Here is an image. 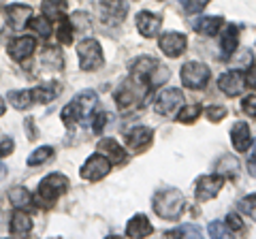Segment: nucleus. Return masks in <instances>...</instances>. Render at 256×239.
<instances>
[{"label": "nucleus", "instance_id": "aec40b11", "mask_svg": "<svg viewBox=\"0 0 256 239\" xmlns=\"http://www.w3.org/2000/svg\"><path fill=\"white\" fill-rule=\"evenodd\" d=\"M237 45H239V26L235 24H228L226 30L222 32V41H220V58L222 60H228L230 56L237 52Z\"/></svg>", "mask_w": 256, "mask_h": 239}, {"label": "nucleus", "instance_id": "0eeeda50", "mask_svg": "<svg viewBox=\"0 0 256 239\" xmlns=\"http://www.w3.org/2000/svg\"><path fill=\"white\" fill-rule=\"evenodd\" d=\"M182 84L188 88V90H203V88L210 84V77H212V70L203 62H196V60H190L182 66Z\"/></svg>", "mask_w": 256, "mask_h": 239}, {"label": "nucleus", "instance_id": "7c9ffc66", "mask_svg": "<svg viewBox=\"0 0 256 239\" xmlns=\"http://www.w3.org/2000/svg\"><path fill=\"white\" fill-rule=\"evenodd\" d=\"M73 32H75V28H73V24H70V18L68 15H62L60 26H58V41L62 45H70L73 43Z\"/></svg>", "mask_w": 256, "mask_h": 239}, {"label": "nucleus", "instance_id": "a878e982", "mask_svg": "<svg viewBox=\"0 0 256 239\" xmlns=\"http://www.w3.org/2000/svg\"><path fill=\"white\" fill-rule=\"evenodd\" d=\"M239 171H242V164H239V160L235 156L230 154H224L218 162H216V173H220L224 180L228 178H237Z\"/></svg>", "mask_w": 256, "mask_h": 239}, {"label": "nucleus", "instance_id": "423d86ee", "mask_svg": "<svg viewBox=\"0 0 256 239\" xmlns=\"http://www.w3.org/2000/svg\"><path fill=\"white\" fill-rule=\"evenodd\" d=\"M77 58H79V68L90 73V70H98L105 64V54L102 47L96 38H84L77 43Z\"/></svg>", "mask_w": 256, "mask_h": 239}, {"label": "nucleus", "instance_id": "9b49d317", "mask_svg": "<svg viewBox=\"0 0 256 239\" xmlns=\"http://www.w3.org/2000/svg\"><path fill=\"white\" fill-rule=\"evenodd\" d=\"M186 45H188L186 34L175 32V30L164 32L162 36L158 38V47L162 50V54L166 56V58H180V56L186 52Z\"/></svg>", "mask_w": 256, "mask_h": 239}, {"label": "nucleus", "instance_id": "4be33fe9", "mask_svg": "<svg viewBox=\"0 0 256 239\" xmlns=\"http://www.w3.org/2000/svg\"><path fill=\"white\" fill-rule=\"evenodd\" d=\"M62 92V86L58 82H47V84H41L36 88H32V98L34 102H41V105H47L58 98V94Z\"/></svg>", "mask_w": 256, "mask_h": 239}, {"label": "nucleus", "instance_id": "2f4dec72", "mask_svg": "<svg viewBox=\"0 0 256 239\" xmlns=\"http://www.w3.org/2000/svg\"><path fill=\"white\" fill-rule=\"evenodd\" d=\"M201 111H203V107L198 105V102H194V105H186V107H182V109L178 111L175 120H180L182 124H192L198 116H201Z\"/></svg>", "mask_w": 256, "mask_h": 239}, {"label": "nucleus", "instance_id": "1a4fd4ad", "mask_svg": "<svg viewBox=\"0 0 256 239\" xmlns=\"http://www.w3.org/2000/svg\"><path fill=\"white\" fill-rule=\"evenodd\" d=\"M111 166L114 164L109 162V158L98 152V154L88 156V160L82 164V169H79V175H82L86 182H100L111 171Z\"/></svg>", "mask_w": 256, "mask_h": 239}, {"label": "nucleus", "instance_id": "c03bdc74", "mask_svg": "<svg viewBox=\"0 0 256 239\" xmlns=\"http://www.w3.org/2000/svg\"><path fill=\"white\" fill-rule=\"evenodd\" d=\"M246 86L250 88V90H256V64H252L250 68H248V73H246Z\"/></svg>", "mask_w": 256, "mask_h": 239}, {"label": "nucleus", "instance_id": "f257e3e1", "mask_svg": "<svg viewBox=\"0 0 256 239\" xmlns=\"http://www.w3.org/2000/svg\"><path fill=\"white\" fill-rule=\"evenodd\" d=\"M152 90H154V86H152L148 79L130 73L126 82L120 84V88L114 94L116 105L122 114H132V111H137V109H141L143 105H146Z\"/></svg>", "mask_w": 256, "mask_h": 239}, {"label": "nucleus", "instance_id": "412c9836", "mask_svg": "<svg viewBox=\"0 0 256 239\" xmlns=\"http://www.w3.org/2000/svg\"><path fill=\"white\" fill-rule=\"evenodd\" d=\"M152 233H154V226H152V222H150V218L146 216V214H134L126 224V235L128 237H148Z\"/></svg>", "mask_w": 256, "mask_h": 239}, {"label": "nucleus", "instance_id": "58836bf2", "mask_svg": "<svg viewBox=\"0 0 256 239\" xmlns=\"http://www.w3.org/2000/svg\"><path fill=\"white\" fill-rule=\"evenodd\" d=\"M68 18H70V24H73L75 30H82V28L90 26V18H88V13H84V11H77L73 15H68Z\"/></svg>", "mask_w": 256, "mask_h": 239}, {"label": "nucleus", "instance_id": "f3484780", "mask_svg": "<svg viewBox=\"0 0 256 239\" xmlns=\"http://www.w3.org/2000/svg\"><path fill=\"white\" fill-rule=\"evenodd\" d=\"M100 11L105 15V22L116 26V24L124 22L128 13V4L126 0H100Z\"/></svg>", "mask_w": 256, "mask_h": 239}, {"label": "nucleus", "instance_id": "5701e85b", "mask_svg": "<svg viewBox=\"0 0 256 239\" xmlns=\"http://www.w3.org/2000/svg\"><path fill=\"white\" fill-rule=\"evenodd\" d=\"M32 230V220L28 216L26 210H15L11 222H9V233L13 237H20V235H28Z\"/></svg>", "mask_w": 256, "mask_h": 239}, {"label": "nucleus", "instance_id": "cd10ccee", "mask_svg": "<svg viewBox=\"0 0 256 239\" xmlns=\"http://www.w3.org/2000/svg\"><path fill=\"white\" fill-rule=\"evenodd\" d=\"M66 9V0H43L41 11L47 20H60Z\"/></svg>", "mask_w": 256, "mask_h": 239}, {"label": "nucleus", "instance_id": "9d476101", "mask_svg": "<svg viewBox=\"0 0 256 239\" xmlns=\"http://www.w3.org/2000/svg\"><path fill=\"white\" fill-rule=\"evenodd\" d=\"M224 186V178L220 173H214V175H201L194 184V196L198 203H207L210 198H214L216 194L222 190Z\"/></svg>", "mask_w": 256, "mask_h": 239}, {"label": "nucleus", "instance_id": "473e14b6", "mask_svg": "<svg viewBox=\"0 0 256 239\" xmlns=\"http://www.w3.org/2000/svg\"><path fill=\"white\" fill-rule=\"evenodd\" d=\"M41 64L45 68H62V54L54 47H47V50L41 54Z\"/></svg>", "mask_w": 256, "mask_h": 239}, {"label": "nucleus", "instance_id": "dca6fc26", "mask_svg": "<svg viewBox=\"0 0 256 239\" xmlns=\"http://www.w3.org/2000/svg\"><path fill=\"white\" fill-rule=\"evenodd\" d=\"M96 150H98L102 156H107L111 164H124L128 160V152H126L122 146H120L116 139H111V137L100 139L98 146H96Z\"/></svg>", "mask_w": 256, "mask_h": 239}, {"label": "nucleus", "instance_id": "09e8293b", "mask_svg": "<svg viewBox=\"0 0 256 239\" xmlns=\"http://www.w3.org/2000/svg\"><path fill=\"white\" fill-rule=\"evenodd\" d=\"M2 175H4V164L0 162V178H2Z\"/></svg>", "mask_w": 256, "mask_h": 239}, {"label": "nucleus", "instance_id": "c9c22d12", "mask_svg": "<svg viewBox=\"0 0 256 239\" xmlns=\"http://www.w3.org/2000/svg\"><path fill=\"white\" fill-rule=\"evenodd\" d=\"M224 224L228 226V230H230V233H244V230H246V224H244V220L239 218L235 212L226 214V218H224Z\"/></svg>", "mask_w": 256, "mask_h": 239}, {"label": "nucleus", "instance_id": "37998d69", "mask_svg": "<svg viewBox=\"0 0 256 239\" xmlns=\"http://www.w3.org/2000/svg\"><path fill=\"white\" fill-rule=\"evenodd\" d=\"M13 150H15V141H13L11 137L2 139V143H0V158L11 156V154H13Z\"/></svg>", "mask_w": 256, "mask_h": 239}, {"label": "nucleus", "instance_id": "e433bc0d", "mask_svg": "<svg viewBox=\"0 0 256 239\" xmlns=\"http://www.w3.org/2000/svg\"><path fill=\"white\" fill-rule=\"evenodd\" d=\"M207 233H210L212 237H220V239L228 237V235H233V233L228 230V226H226V224H222V222H218V220L210 222V226H207Z\"/></svg>", "mask_w": 256, "mask_h": 239}, {"label": "nucleus", "instance_id": "ea45409f", "mask_svg": "<svg viewBox=\"0 0 256 239\" xmlns=\"http://www.w3.org/2000/svg\"><path fill=\"white\" fill-rule=\"evenodd\" d=\"M205 116L210 118V122H220L222 118H226V107H220V105H212L205 109Z\"/></svg>", "mask_w": 256, "mask_h": 239}, {"label": "nucleus", "instance_id": "4c0bfd02", "mask_svg": "<svg viewBox=\"0 0 256 239\" xmlns=\"http://www.w3.org/2000/svg\"><path fill=\"white\" fill-rule=\"evenodd\" d=\"M207 4H210V0H186V2H184V11L188 15H196V13H201Z\"/></svg>", "mask_w": 256, "mask_h": 239}, {"label": "nucleus", "instance_id": "2eb2a0df", "mask_svg": "<svg viewBox=\"0 0 256 239\" xmlns=\"http://www.w3.org/2000/svg\"><path fill=\"white\" fill-rule=\"evenodd\" d=\"M134 24H137V30L143 36L152 38L158 34L160 26H162V15H156L152 11H141V13H137V18H134Z\"/></svg>", "mask_w": 256, "mask_h": 239}, {"label": "nucleus", "instance_id": "f03ea898", "mask_svg": "<svg viewBox=\"0 0 256 239\" xmlns=\"http://www.w3.org/2000/svg\"><path fill=\"white\" fill-rule=\"evenodd\" d=\"M96 107H98V94L94 90H84L75 94L68 105H64L60 118L64 126L73 128L75 124H88V120L94 118Z\"/></svg>", "mask_w": 256, "mask_h": 239}, {"label": "nucleus", "instance_id": "f8f14e48", "mask_svg": "<svg viewBox=\"0 0 256 239\" xmlns=\"http://www.w3.org/2000/svg\"><path fill=\"white\" fill-rule=\"evenodd\" d=\"M152 139H154V130L150 128V126H132L130 130H126L124 134V141H126V148L130 150V152H143Z\"/></svg>", "mask_w": 256, "mask_h": 239}, {"label": "nucleus", "instance_id": "ddd939ff", "mask_svg": "<svg viewBox=\"0 0 256 239\" xmlns=\"http://www.w3.org/2000/svg\"><path fill=\"white\" fill-rule=\"evenodd\" d=\"M218 88H220V92L226 94V96H239L246 88V75L239 68L226 70V73H222L218 77Z\"/></svg>", "mask_w": 256, "mask_h": 239}, {"label": "nucleus", "instance_id": "a211bd4d", "mask_svg": "<svg viewBox=\"0 0 256 239\" xmlns=\"http://www.w3.org/2000/svg\"><path fill=\"white\" fill-rule=\"evenodd\" d=\"M6 18H9L11 26L15 30H24L28 26V22L32 20V9L28 4H20V2H13L6 6Z\"/></svg>", "mask_w": 256, "mask_h": 239}, {"label": "nucleus", "instance_id": "79ce46f5", "mask_svg": "<svg viewBox=\"0 0 256 239\" xmlns=\"http://www.w3.org/2000/svg\"><path fill=\"white\" fill-rule=\"evenodd\" d=\"M242 109H244L246 116L256 118V94H254V96H248V98L242 100Z\"/></svg>", "mask_w": 256, "mask_h": 239}, {"label": "nucleus", "instance_id": "f704fd0d", "mask_svg": "<svg viewBox=\"0 0 256 239\" xmlns=\"http://www.w3.org/2000/svg\"><path fill=\"white\" fill-rule=\"evenodd\" d=\"M239 210H242L248 218H252L256 222V194H248L239 201Z\"/></svg>", "mask_w": 256, "mask_h": 239}, {"label": "nucleus", "instance_id": "a19ab883", "mask_svg": "<svg viewBox=\"0 0 256 239\" xmlns=\"http://www.w3.org/2000/svg\"><path fill=\"white\" fill-rule=\"evenodd\" d=\"M107 122H109V116L105 114V111H98V114H94V120H92V130H94V134H100Z\"/></svg>", "mask_w": 256, "mask_h": 239}, {"label": "nucleus", "instance_id": "20e7f679", "mask_svg": "<svg viewBox=\"0 0 256 239\" xmlns=\"http://www.w3.org/2000/svg\"><path fill=\"white\" fill-rule=\"evenodd\" d=\"M68 186H70V182H68L66 175L50 173L47 178L41 180V184H38L36 194H34V203L41 205V207H52L64 192H66Z\"/></svg>", "mask_w": 256, "mask_h": 239}, {"label": "nucleus", "instance_id": "c85d7f7f", "mask_svg": "<svg viewBox=\"0 0 256 239\" xmlns=\"http://www.w3.org/2000/svg\"><path fill=\"white\" fill-rule=\"evenodd\" d=\"M52 158H54V148L52 146H41V148H36L34 152H30L26 164L28 166H38V164L50 162Z\"/></svg>", "mask_w": 256, "mask_h": 239}, {"label": "nucleus", "instance_id": "6ab92c4d", "mask_svg": "<svg viewBox=\"0 0 256 239\" xmlns=\"http://www.w3.org/2000/svg\"><path fill=\"white\" fill-rule=\"evenodd\" d=\"M230 143H233L235 152H248L252 143V132L248 122H235V126L230 128Z\"/></svg>", "mask_w": 256, "mask_h": 239}, {"label": "nucleus", "instance_id": "c756f323", "mask_svg": "<svg viewBox=\"0 0 256 239\" xmlns=\"http://www.w3.org/2000/svg\"><path fill=\"white\" fill-rule=\"evenodd\" d=\"M28 28L32 32H36L41 38H50L52 36V20L43 18V15H36V18H32L28 22Z\"/></svg>", "mask_w": 256, "mask_h": 239}, {"label": "nucleus", "instance_id": "de8ad7c7", "mask_svg": "<svg viewBox=\"0 0 256 239\" xmlns=\"http://www.w3.org/2000/svg\"><path fill=\"white\" fill-rule=\"evenodd\" d=\"M4 111H6V100L0 96V116H4Z\"/></svg>", "mask_w": 256, "mask_h": 239}, {"label": "nucleus", "instance_id": "72a5a7b5", "mask_svg": "<svg viewBox=\"0 0 256 239\" xmlns=\"http://www.w3.org/2000/svg\"><path fill=\"white\" fill-rule=\"evenodd\" d=\"M164 235L166 237H201L203 230L198 228L196 224H182V226L173 228V230H166Z\"/></svg>", "mask_w": 256, "mask_h": 239}, {"label": "nucleus", "instance_id": "b1692460", "mask_svg": "<svg viewBox=\"0 0 256 239\" xmlns=\"http://www.w3.org/2000/svg\"><path fill=\"white\" fill-rule=\"evenodd\" d=\"M224 26V18L222 15H203L194 22V30L198 34H205V36H214L220 32V28Z\"/></svg>", "mask_w": 256, "mask_h": 239}, {"label": "nucleus", "instance_id": "4468645a", "mask_svg": "<svg viewBox=\"0 0 256 239\" xmlns=\"http://www.w3.org/2000/svg\"><path fill=\"white\" fill-rule=\"evenodd\" d=\"M34 50H36V38L24 34V36H18L15 41H11L6 52H9V56L15 62H24L26 58H30V56L34 54Z\"/></svg>", "mask_w": 256, "mask_h": 239}, {"label": "nucleus", "instance_id": "a18cd8bd", "mask_svg": "<svg viewBox=\"0 0 256 239\" xmlns=\"http://www.w3.org/2000/svg\"><path fill=\"white\" fill-rule=\"evenodd\" d=\"M248 171H250V175L256 178V141H254V148H252L250 156H248Z\"/></svg>", "mask_w": 256, "mask_h": 239}, {"label": "nucleus", "instance_id": "49530a36", "mask_svg": "<svg viewBox=\"0 0 256 239\" xmlns=\"http://www.w3.org/2000/svg\"><path fill=\"white\" fill-rule=\"evenodd\" d=\"M24 126H26V128H28V139H36V128H34V122H32V118H28L26 120V122H24Z\"/></svg>", "mask_w": 256, "mask_h": 239}, {"label": "nucleus", "instance_id": "7ed1b4c3", "mask_svg": "<svg viewBox=\"0 0 256 239\" xmlns=\"http://www.w3.org/2000/svg\"><path fill=\"white\" fill-rule=\"evenodd\" d=\"M156 216L162 220H178L186 210V198L178 188H162L152 198Z\"/></svg>", "mask_w": 256, "mask_h": 239}, {"label": "nucleus", "instance_id": "bb28decb", "mask_svg": "<svg viewBox=\"0 0 256 239\" xmlns=\"http://www.w3.org/2000/svg\"><path fill=\"white\" fill-rule=\"evenodd\" d=\"M9 102L15 107V109H30L32 107V102H34V98H32V90H11L9 92Z\"/></svg>", "mask_w": 256, "mask_h": 239}, {"label": "nucleus", "instance_id": "6e6552de", "mask_svg": "<svg viewBox=\"0 0 256 239\" xmlns=\"http://www.w3.org/2000/svg\"><path fill=\"white\" fill-rule=\"evenodd\" d=\"M182 105H184V94L180 88H164L154 98V111L164 118H175Z\"/></svg>", "mask_w": 256, "mask_h": 239}, {"label": "nucleus", "instance_id": "393cba45", "mask_svg": "<svg viewBox=\"0 0 256 239\" xmlns=\"http://www.w3.org/2000/svg\"><path fill=\"white\" fill-rule=\"evenodd\" d=\"M9 201L15 205V210H32L34 207V196H32L30 192L24 186H13L9 190Z\"/></svg>", "mask_w": 256, "mask_h": 239}, {"label": "nucleus", "instance_id": "39448f33", "mask_svg": "<svg viewBox=\"0 0 256 239\" xmlns=\"http://www.w3.org/2000/svg\"><path fill=\"white\" fill-rule=\"evenodd\" d=\"M130 73L132 75H139L143 79H148L152 86H162L166 79H169V68L164 64H160L156 58H150V56H141L130 64Z\"/></svg>", "mask_w": 256, "mask_h": 239}]
</instances>
